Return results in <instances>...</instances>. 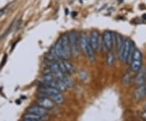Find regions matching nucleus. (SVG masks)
Listing matches in <instances>:
<instances>
[{
    "mask_svg": "<svg viewBox=\"0 0 146 121\" xmlns=\"http://www.w3.org/2000/svg\"><path fill=\"white\" fill-rule=\"evenodd\" d=\"M69 38V43H70V47L72 55L74 57H78L79 56V35L75 31H72L68 34Z\"/></svg>",
    "mask_w": 146,
    "mask_h": 121,
    "instance_id": "nucleus-1",
    "label": "nucleus"
},
{
    "mask_svg": "<svg viewBox=\"0 0 146 121\" xmlns=\"http://www.w3.org/2000/svg\"><path fill=\"white\" fill-rule=\"evenodd\" d=\"M141 62H142V54L138 49H136L132 60L131 62V70L134 72H137L141 68Z\"/></svg>",
    "mask_w": 146,
    "mask_h": 121,
    "instance_id": "nucleus-2",
    "label": "nucleus"
},
{
    "mask_svg": "<svg viewBox=\"0 0 146 121\" xmlns=\"http://www.w3.org/2000/svg\"><path fill=\"white\" fill-rule=\"evenodd\" d=\"M114 39H115V33H112L110 31H105L102 36V42L103 46L106 50L108 51H111L114 46Z\"/></svg>",
    "mask_w": 146,
    "mask_h": 121,
    "instance_id": "nucleus-3",
    "label": "nucleus"
},
{
    "mask_svg": "<svg viewBox=\"0 0 146 121\" xmlns=\"http://www.w3.org/2000/svg\"><path fill=\"white\" fill-rule=\"evenodd\" d=\"M131 42V41L129 40V39H127V38L125 39L123 47H121V49L119 50V51L118 52L119 58L120 60L123 61V62H126V61H127V55H128L129 50H130Z\"/></svg>",
    "mask_w": 146,
    "mask_h": 121,
    "instance_id": "nucleus-4",
    "label": "nucleus"
},
{
    "mask_svg": "<svg viewBox=\"0 0 146 121\" xmlns=\"http://www.w3.org/2000/svg\"><path fill=\"white\" fill-rule=\"evenodd\" d=\"M62 42H63V59H68L72 55L70 43H69V38H68V33H64L62 35Z\"/></svg>",
    "mask_w": 146,
    "mask_h": 121,
    "instance_id": "nucleus-5",
    "label": "nucleus"
},
{
    "mask_svg": "<svg viewBox=\"0 0 146 121\" xmlns=\"http://www.w3.org/2000/svg\"><path fill=\"white\" fill-rule=\"evenodd\" d=\"M36 103H37V105L41 106L46 108L47 110H48V109H51V108H53V107L55 106V103H54L50 98L46 97V96H42V97H40V98L36 100Z\"/></svg>",
    "mask_w": 146,
    "mask_h": 121,
    "instance_id": "nucleus-6",
    "label": "nucleus"
},
{
    "mask_svg": "<svg viewBox=\"0 0 146 121\" xmlns=\"http://www.w3.org/2000/svg\"><path fill=\"white\" fill-rule=\"evenodd\" d=\"M146 82V68L141 67V69L137 72V75L135 79V83L137 86L141 84H145Z\"/></svg>",
    "mask_w": 146,
    "mask_h": 121,
    "instance_id": "nucleus-7",
    "label": "nucleus"
},
{
    "mask_svg": "<svg viewBox=\"0 0 146 121\" xmlns=\"http://www.w3.org/2000/svg\"><path fill=\"white\" fill-rule=\"evenodd\" d=\"M88 43H89V39L87 37V34L84 32L80 33V34L79 35V46H80V50L84 54H86V51H87Z\"/></svg>",
    "mask_w": 146,
    "mask_h": 121,
    "instance_id": "nucleus-8",
    "label": "nucleus"
},
{
    "mask_svg": "<svg viewBox=\"0 0 146 121\" xmlns=\"http://www.w3.org/2000/svg\"><path fill=\"white\" fill-rule=\"evenodd\" d=\"M28 113H32V114H35V115H38V116H47L48 114V111L47 109L42 107L41 106H31L30 108L28 109Z\"/></svg>",
    "mask_w": 146,
    "mask_h": 121,
    "instance_id": "nucleus-9",
    "label": "nucleus"
},
{
    "mask_svg": "<svg viewBox=\"0 0 146 121\" xmlns=\"http://www.w3.org/2000/svg\"><path fill=\"white\" fill-rule=\"evenodd\" d=\"M135 97L137 100L143 99L146 97V84H143L137 86L135 90Z\"/></svg>",
    "mask_w": 146,
    "mask_h": 121,
    "instance_id": "nucleus-10",
    "label": "nucleus"
},
{
    "mask_svg": "<svg viewBox=\"0 0 146 121\" xmlns=\"http://www.w3.org/2000/svg\"><path fill=\"white\" fill-rule=\"evenodd\" d=\"M100 36L98 33L97 31H92L91 34H90V37H89V42L91 43L92 47L94 50L98 51V42H99Z\"/></svg>",
    "mask_w": 146,
    "mask_h": 121,
    "instance_id": "nucleus-11",
    "label": "nucleus"
},
{
    "mask_svg": "<svg viewBox=\"0 0 146 121\" xmlns=\"http://www.w3.org/2000/svg\"><path fill=\"white\" fill-rule=\"evenodd\" d=\"M54 51L57 55V57L59 59H63V42H62V37H59L56 44L54 46Z\"/></svg>",
    "mask_w": 146,
    "mask_h": 121,
    "instance_id": "nucleus-12",
    "label": "nucleus"
},
{
    "mask_svg": "<svg viewBox=\"0 0 146 121\" xmlns=\"http://www.w3.org/2000/svg\"><path fill=\"white\" fill-rule=\"evenodd\" d=\"M124 40L123 36L119 34V33H115V39H114V43H115V46L117 48V51L119 52L121 47H123V43H124Z\"/></svg>",
    "mask_w": 146,
    "mask_h": 121,
    "instance_id": "nucleus-13",
    "label": "nucleus"
},
{
    "mask_svg": "<svg viewBox=\"0 0 146 121\" xmlns=\"http://www.w3.org/2000/svg\"><path fill=\"white\" fill-rule=\"evenodd\" d=\"M86 55L88 56V59L90 62H94L95 61V50H94L91 43L89 42L88 43V47H87V51H86Z\"/></svg>",
    "mask_w": 146,
    "mask_h": 121,
    "instance_id": "nucleus-14",
    "label": "nucleus"
},
{
    "mask_svg": "<svg viewBox=\"0 0 146 121\" xmlns=\"http://www.w3.org/2000/svg\"><path fill=\"white\" fill-rule=\"evenodd\" d=\"M63 63L65 65V68L67 70V72L69 74L75 73V66L73 65V63L70 61H68V59H63Z\"/></svg>",
    "mask_w": 146,
    "mask_h": 121,
    "instance_id": "nucleus-15",
    "label": "nucleus"
},
{
    "mask_svg": "<svg viewBox=\"0 0 146 121\" xmlns=\"http://www.w3.org/2000/svg\"><path fill=\"white\" fill-rule=\"evenodd\" d=\"M61 80L63 81V84H65V86L67 87V89H70V88H72L73 86V80L67 74H65L63 76V77L61 79Z\"/></svg>",
    "mask_w": 146,
    "mask_h": 121,
    "instance_id": "nucleus-16",
    "label": "nucleus"
},
{
    "mask_svg": "<svg viewBox=\"0 0 146 121\" xmlns=\"http://www.w3.org/2000/svg\"><path fill=\"white\" fill-rule=\"evenodd\" d=\"M136 48L135 47V44L133 42H131V47L130 50H129V52H128V55H127V61L126 63H131V60H132V58H133V55H134V52L136 51Z\"/></svg>",
    "mask_w": 146,
    "mask_h": 121,
    "instance_id": "nucleus-17",
    "label": "nucleus"
},
{
    "mask_svg": "<svg viewBox=\"0 0 146 121\" xmlns=\"http://www.w3.org/2000/svg\"><path fill=\"white\" fill-rule=\"evenodd\" d=\"M115 63V56H114V53L112 52L111 51H110L107 53V55H106V63L107 65L111 67L114 65Z\"/></svg>",
    "mask_w": 146,
    "mask_h": 121,
    "instance_id": "nucleus-18",
    "label": "nucleus"
},
{
    "mask_svg": "<svg viewBox=\"0 0 146 121\" xmlns=\"http://www.w3.org/2000/svg\"><path fill=\"white\" fill-rule=\"evenodd\" d=\"M131 80V76L130 73H126L124 76L123 77V83L124 84H127L130 83Z\"/></svg>",
    "mask_w": 146,
    "mask_h": 121,
    "instance_id": "nucleus-19",
    "label": "nucleus"
},
{
    "mask_svg": "<svg viewBox=\"0 0 146 121\" xmlns=\"http://www.w3.org/2000/svg\"><path fill=\"white\" fill-rule=\"evenodd\" d=\"M80 78L81 80H86L87 78H88V75L86 73V72H84V71H81L80 72Z\"/></svg>",
    "mask_w": 146,
    "mask_h": 121,
    "instance_id": "nucleus-20",
    "label": "nucleus"
},
{
    "mask_svg": "<svg viewBox=\"0 0 146 121\" xmlns=\"http://www.w3.org/2000/svg\"><path fill=\"white\" fill-rule=\"evenodd\" d=\"M4 14H6V10H0V16H3Z\"/></svg>",
    "mask_w": 146,
    "mask_h": 121,
    "instance_id": "nucleus-21",
    "label": "nucleus"
},
{
    "mask_svg": "<svg viewBox=\"0 0 146 121\" xmlns=\"http://www.w3.org/2000/svg\"><path fill=\"white\" fill-rule=\"evenodd\" d=\"M142 117H143L144 119H145L146 120V111L145 112H144V113L142 114Z\"/></svg>",
    "mask_w": 146,
    "mask_h": 121,
    "instance_id": "nucleus-22",
    "label": "nucleus"
},
{
    "mask_svg": "<svg viewBox=\"0 0 146 121\" xmlns=\"http://www.w3.org/2000/svg\"><path fill=\"white\" fill-rule=\"evenodd\" d=\"M145 110H146V104H145Z\"/></svg>",
    "mask_w": 146,
    "mask_h": 121,
    "instance_id": "nucleus-23",
    "label": "nucleus"
}]
</instances>
